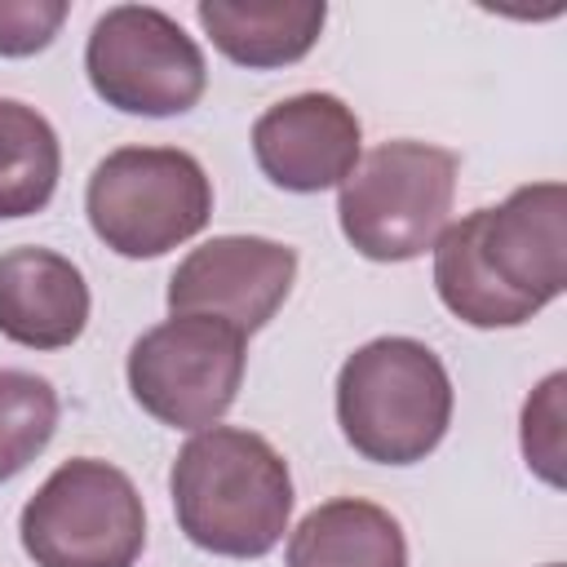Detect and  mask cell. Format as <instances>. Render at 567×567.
Masks as SVG:
<instances>
[{"instance_id": "1", "label": "cell", "mask_w": 567, "mask_h": 567, "mask_svg": "<svg viewBox=\"0 0 567 567\" xmlns=\"http://www.w3.org/2000/svg\"><path fill=\"white\" fill-rule=\"evenodd\" d=\"M567 288V186L532 182L434 239V292L470 328H518Z\"/></svg>"}, {"instance_id": "2", "label": "cell", "mask_w": 567, "mask_h": 567, "mask_svg": "<svg viewBox=\"0 0 567 567\" xmlns=\"http://www.w3.org/2000/svg\"><path fill=\"white\" fill-rule=\"evenodd\" d=\"M173 514L190 545L221 558L270 554L292 518L288 461L252 430L208 425L173 461Z\"/></svg>"}, {"instance_id": "3", "label": "cell", "mask_w": 567, "mask_h": 567, "mask_svg": "<svg viewBox=\"0 0 567 567\" xmlns=\"http://www.w3.org/2000/svg\"><path fill=\"white\" fill-rule=\"evenodd\" d=\"M337 425L377 465L425 461L452 425V377L416 337H377L337 372Z\"/></svg>"}, {"instance_id": "4", "label": "cell", "mask_w": 567, "mask_h": 567, "mask_svg": "<svg viewBox=\"0 0 567 567\" xmlns=\"http://www.w3.org/2000/svg\"><path fill=\"white\" fill-rule=\"evenodd\" d=\"M84 213L93 235L120 257H164L195 239L213 217V182L190 151L177 146H120L89 186Z\"/></svg>"}, {"instance_id": "5", "label": "cell", "mask_w": 567, "mask_h": 567, "mask_svg": "<svg viewBox=\"0 0 567 567\" xmlns=\"http://www.w3.org/2000/svg\"><path fill=\"white\" fill-rule=\"evenodd\" d=\"M456 195V155L434 142H381L341 182L337 221L368 261H412L434 248Z\"/></svg>"}, {"instance_id": "6", "label": "cell", "mask_w": 567, "mask_h": 567, "mask_svg": "<svg viewBox=\"0 0 567 567\" xmlns=\"http://www.w3.org/2000/svg\"><path fill=\"white\" fill-rule=\"evenodd\" d=\"M18 536L35 567H133L146 545V509L120 465L75 456L22 505Z\"/></svg>"}, {"instance_id": "7", "label": "cell", "mask_w": 567, "mask_h": 567, "mask_svg": "<svg viewBox=\"0 0 567 567\" xmlns=\"http://www.w3.org/2000/svg\"><path fill=\"white\" fill-rule=\"evenodd\" d=\"M248 337L221 319L173 315L128 350V390L146 416L173 430L217 425L244 381Z\"/></svg>"}, {"instance_id": "8", "label": "cell", "mask_w": 567, "mask_h": 567, "mask_svg": "<svg viewBox=\"0 0 567 567\" xmlns=\"http://www.w3.org/2000/svg\"><path fill=\"white\" fill-rule=\"evenodd\" d=\"M93 93L124 115H182L204 97L208 66L177 18L151 4L106 9L84 44Z\"/></svg>"}, {"instance_id": "9", "label": "cell", "mask_w": 567, "mask_h": 567, "mask_svg": "<svg viewBox=\"0 0 567 567\" xmlns=\"http://www.w3.org/2000/svg\"><path fill=\"white\" fill-rule=\"evenodd\" d=\"M297 279V252L266 235H217L182 257L168 279L173 315L221 319L252 337L275 319Z\"/></svg>"}, {"instance_id": "10", "label": "cell", "mask_w": 567, "mask_h": 567, "mask_svg": "<svg viewBox=\"0 0 567 567\" xmlns=\"http://www.w3.org/2000/svg\"><path fill=\"white\" fill-rule=\"evenodd\" d=\"M359 115L337 93H297L275 102L252 124L257 168L292 195L341 186L359 164Z\"/></svg>"}, {"instance_id": "11", "label": "cell", "mask_w": 567, "mask_h": 567, "mask_svg": "<svg viewBox=\"0 0 567 567\" xmlns=\"http://www.w3.org/2000/svg\"><path fill=\"white\" fill-rule=\"evenodd\" d=\"M89 284L53 248L0 252V337L27 350H66L89 323Z\"/></svg>"}, {"instance_id": "12", "label": "cell", "mask_w": 567, "mask_h": 567, "mask_svg": "<svg viewBox=\"0 0 567 567\" xmlns=\"http://www.w3.org/2000/svg\"><path fill=\"white\" fill-rule=\"evenodd\" d=\"M195 13L208 40L248 71L301 62L328 22L323 0H199Z\"/></svg>"}, {"instance_id": "13", "label": "cell", "mask_w": 567, "mask_h": 567, "mask_svg": "<svg viewBox=\"0 0 567 567\" xmlns=\"http://www.w3.org/2000/svg\"><path fill=\"white\" fill-rule=\"evenodd\" d=\"M284 558L288 567H408V540L390 509L337 496L297 523Z\"/></svg>"}, {"instance_id": "14", "label": "cell", "mask_w": 567, "mask_h": 567, "mask_svg": "<svg viewBox=\"0 0 567 567\" xmlns=\"http://www.w3.org/2000/svg\"><path fill=\"white\" fill-rule=\"evenodd\" d=\"M62 173V146L53 124L13 97H0V221L40 213Z\"/></svg>"}, {"instance_id": "15", "label": "cell", "mask_w": 567, "mask_h": 567, "mask_svg": "<svg viewBox=\"0 0 567 567\" xmlns=\"http://www.w3.org/2000/svg\"><path fill=\"white\" fill-rule=\"evenodd\" d=\"M58 430V390L22 368H0V483L22 474Z\"/></svg>"}, {"instance_id": "16", "label": "cell", "mask_w": 567, "mask_h": 567, "mask_svg": "<svg viewBox=\"0 0 567 567\" xmlns=\"http://www.w3.org/2000/svg\"><path fill=\"white\" fill-rule=\"evenodd\" d=\"M563 390L567 372H549L523 403V456L549 487H563Z\"/></svg>"}, {"instance_id": "17", "label": "cell", "mask_w": 567, "mask_h": 567, "mask_svg": "<svg viewBox=\"0 0 567 567\" xmlns=\"http://www.w3.org/2000/svg\"><path fill=\"white\" fill-rule=\"evenodd\" d=\"M66 0H0V58H31L53 44Z\"/></svg>"}, {"instance_id": "18", "label": "cell", "mask_w": 567, "mask_h": 567, "mask_svg": "<svg viewBox=\"0 0 567 567\" xmlns=\"http://www.w3.org/2000/svg\"><path fill=\"white\" fill-rule=\"evenodd\" d=\"M545 567H563V563H545Z\"/></svg>"}]
</instances>
